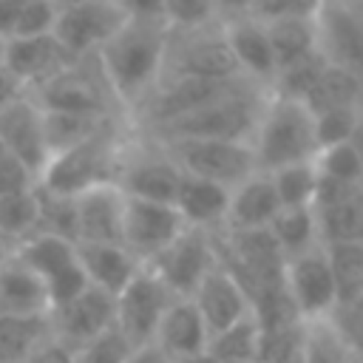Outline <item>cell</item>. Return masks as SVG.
Wrapping results in <instances>:
<instances>
[{
  "label": "cell",
  "instance_id": "cell-1",
  "mask_svg": "<svg viewBox=\"0 0 363 363\" xmlns=\"http://www.w3.org/2000/svg\"><path fill=\"white\" fill-rule=\"evenodd\" d=\"M170 48V28L164 20L128 17L122 28L94 54L119 111L133 116V111L150 96L164 74V60Z\"/></svg>",
  "mask_w": 363,
  "mask_h": 363
},
{
  "label": "cell",
  "instance_id": "cell-2",
  "mask_svg": "<svg viewBox=\"0 0 363 363\" xmlns=\"http://www.w3.org/2000/svg\"><path fill=\"white\" fill-rule=\"evenodd\" d=\"M130 133H133V125L128 119H116L108 128H102L96 136L62 153H54L45 170L40 173L37 187L54 196L77 199L91 187L116 184Z\"/></svg>",
  "mask_w": 363,
  "mask_h": 363
},
{
  "label": "cell",
  "instance_id": "cell-3",
  "mask_svg": "<svg viewBox=\"0 0 363 363\" xmlns=\"http://www.w3.org/2000/svg\"><path fill=\"white\" fill-rule=\"evenodd\" d=\"M269 88L247 85L235 94H227L187 116H179L162 128L153 130H136L153 142H170V139H224V142H252L255 125L261 119V111L267 105Z\"/></svg>",
  "mask_w": 363,
  "mask_h": 363
},
{
  "label": "cell",
  "instance_id": "cell-4",
  "mask_svg": "<svg viewBox=\"0 0 363 363\" xmlns=\"http://www.w3.org/2000/svg\"><path fill=\"white\" fill-rule=\"evenodd\" d=\"M250 147L261 173H272L295 162H312L318 156L312 111L298 99L269 94Z\"/></svg>",
  "mask_w": 363,
  "mask_h": 363
},
{
  "label": "cell",
  "instance_id": "cell-5",
  "mask_svg": "<svg viewBox=\"0 0 363 363\" xmlns=\"http://www.w3.org/2000/svg\"><path fill=\"white\" fill-rule=\"evenodd\" d=\"M40 111L51 113H85V116H125L96 65L94 57L74 60L40 88L28 91ZM128 119V116H125Z\"/></svg>",
  "mask_w": 363,
  "mask_h": 363
},
{
  "label": "cell",
  "instance_id": "cell-6",
  "mask_svg": "<svg viewBox=\"0 0 363 363\" xmlns=\"http://www.w3.org/2000/svg\"><path fill=\"white\" fill-rule=\"evenodd\" d=\"M182 176L184 173L179 170V164L170 159V153L159 142H153L136 130L130 133L125 156H122L119 179H116V187L128 199L173 204Z\"/></svg>",
  "mask_w": 363,
  "mask_h": 363
},
{
  "label": "cell",
  "instance_id": "cell-7",
  "mask_svg": "<svg viewBox=\"0 0 363 363\" xmlns=\"http://www.w3.org/2000/svg\"><path fill=\"white\" fill-rule=\"evenodd\" d=\"M170 159L179 164L184 176L207 179L224 187H238L250 179L255 167L252 147L247 142H224V139H170L159 142Z\"/></svg>",
  "mask_w": 363,
  "mask_h": 363
},
{
  "label": "cell",
  "instance_id": "cell-8",
  "mask_svg": "<svg viewBox=\"0 0 363 363\" xmlns=\"http://www.w3.org/2000/svg\"><path fill=\"white\" fill-rule=\"evenodd\" d=\"M11 252L43 281L51 309L68 303L71 298H77L88 286L85 272H82L79 258H77V244L74 241L45 235V233H34L26 241H20Z\"/></svg>",
  "mask_w": 363,
  "mask_h": 363
},
{
  "label": "cell",
  "instance_id": "cell-9",
  "mask_svg": "<svg viewBox=\"0 0 363 363\" xmlns=\"http://www.w3.org/2000/svg\"><path fill=\"white\" fill-rule=\"evenodd\" d=\"M116 301V320L113 326L122 332V337L139 349L153 343L156 329L167 312V306L176 301V295L159 281V275L150 267H139V272L128 281V286L113 298Z\"/></svg>",
  "mask_w": 363,
  "mask_h": 363
},
{
  "label": "cell",
  "instance_id": "cell-10",
  "mask_svg": "<svg viewBox=\"0 0 363 363\" xmlns=\"http://www.w3.org/2000/svg\"><path fill=\"white\" fill-rule=\"evenodd\" d=\"M164 77H204V79L241 77L230 54V45L224 40L221 23L196 31H170V48L162 79Z\"/></svg>",
  "mask_w": 363,
  "mask_h": 363
},
{
  "label": "cell",
  "instance_id": "cell-11",
  "mask_svg": "<svg viewBox=\"0 0 363 363\" xmlns=\"http://www.w3.org/2000/svg\"><path fill=\"white\" fill-rule=\"evenodd\" d=\"M128 20L119 0H94L62 6L54 23V40L71 60L94 57Z\"/></svg>",
  "mask_w": 363,
  "mask_h": 363
},
{
  "label": "cell",
  "instance_id": "cell-12",
  "mask_svg": "<svg viewBox=\"0 0 363 363\" xmlns=\"http://www.w3.org/2000/svg\"><path fill=\"white\" fill-rule=\"evenodd\" d=\"M318 51L335 68L363 82V3L323 0L318 11Z\"/></svg>",
  "mask_w": 363,
  "mask_h": 363
},
{
  "label": "cell",
  "instance_id": "cell-13",
  "mask_svg": "<svg viewBox=\"0 0 363 363\" xmlns=\"http://www.w3.org/2000/svg\"><path fill=\"white\" fill-rule=\"evenodd\" d=\"M216 264H218V258H216L213 233L184 227V233L145 267H150L176 298H190L196 292V286L201 284V278Z\"/></svg>",
  "mask_w": 363,
  "mask_h": 363
},
{
  "label": "cell",
  "instance_id": "cell-14",
  "mask_svg": "<svg viewBox=\"0 0 363 363\" xmlns=\"http://www.w3.org/2000/svg\"><path fill=\"white\" fill-rule=\"evenodd\" d=\"M184 221L173 204H156L142 199L125 196V216H122V247L139 261L150 264L162 250H167L182 233Z\"/></svg>",
  "mask_w": 363,
  "mask_h": 363
},
{
  "label": "cell",
  "instance_id": "cell-15",
  "mask_svg": "<svg viewBox=\"0 0 363 363\" xmlns=\"http://www.w3.org/2000/svg\"><path fill=\"white\" fill-rule=\"evenodd\" d=\"M284 286L303 320H320L335 312L337 289H335V278H332L323 244L286 261Z\"/></svg>",
  "mask_w": 363,
  "mask_h": 363
},
{
  "label": "cell",
  "instance_id": "cell-16",
  "mask_svg": "<svg viewBox=\"0 0 363 363\" xmlns=\"http://www.w3.org/2000/svg\"><path fill=\"white\" fill-rule=\"evenodd\" d=\"M0 142L34 179H40L51 153L45 142L43 111L28 94H20L0 108Z\"/></svg>",
  "mask_w": 363,
  "mask_h": 363
},
{
  "label": "cell",
  "instance_id": "cell-17",
  "mask_svg": "<svg viewBox=\"0 0 363 363\" xmlns=\"http://www.w3.org/2000/svg\"><path fill=\"white\" fill-rule=\"evenodd\" d=\"M48 318H51V335L60 343H65L71 352H77L113 326L116 301H113V295L88 284L77 298L51 309Z\"/></svg>",
  "mask_w": 363,
  "mask_h": 363
},
{
  "label": "cell",
  "instance_id": "cell-18",
  "mask_svg": "<svg viewBox=\"0 0 363 363\" xmlns=\"http://www.w3.org/2000/svg\"><path fill=\"white\" fill-rule=\"evenodd\" d=\"M74 60L62 51V45L54 40V34L45 37H6L0 68L9 74V79L23 91H34L43 82H48L54 74H60Z\"/></svg>",
  "mask_w": 363,
  "mask_h": 363
},
{
  "label": "cell",
  "instance_id": "cell-19",
  "mask_svg": "<svg viewBox=\"0 0 363 363\" xmlns=\"http://www.w3.org/2000/svg\"><path fill=\"white\" fill-rule=\"evenodd\" d=\"M312 210L318 218L320 244L363 241V184H337L320 179Z\"/></svg>",
  "mask_w": 363,
  "mask_h": 363
},
{
  "label": "cell",
  "instance_id": "cell-20",
  "mask_svg": "<svg viewBox=\"0 0 363 363\" xmlns=\"http://www.w3.org/2000/svg\"><path fill=\"white\" fill-rule=\"evenodd\" d=\"M77 244H122L125 193L116 184H99L74 199Z\"/></svg>",
  "mask_w": 363,
  "mask_h": 363
},
{
  "label": "cell",
  "instance_id": "cell-21",
  "mask_svg": "<svg viewBox=\"0 0 363 363\" xmlns=\"http://www.w3.org/2000/svg\"><path fill=\"white\" fill-rule=\"evenodd\" d=\"M224 40L230 45V54L235 60V68L244 79L269 88L272 77L278 71L275 57H272V45L267 37V26L247 17H235V20H224Z\"/></svg>",
  "mask_w": 363,
  "mask_h": 363
},
{
  "label": "cell",
  "instance_id": "cell-22",
  "mask_svg": "<svg viewBox=\"0 0 363 363\" xmlns=\"http://www.w3.org/2000/svg\"><path fill=\"white\" fill-rule=\"evenodd\" d=\"M193 306L199 309L204 326L210 335L227 329L230 323L241 320L244 315H250V298L247 292L241 289V284L221 267L216 264L204 278L201 284L196 286V292L190 295Z\"/></svg>",
  "mask_w": 363,
  "mask_h": 363
},
{
  "label": "cell",
  "instance_id": "cell-23",
  "mask_svg": "<svg viewBox=\"0 0 363 363\" xmlns=\"http://www.w3.org/2000/svg\"><path fill=\"white\" fill-rule=\"evenodd\" d=\"M278 210L281 201L275 196L269 173L255 170L250 179L230 190V207L221 230H267Z\"/></svg>",
  "mask_w": 363,
  "mask_h": 363
},
{
  "label": "cell",
  "instance_id": "cell-24",
  "mask_svg": "<svg viewBox=\"0 0 363 363\" xmlns=\"http://www.w3.org/2000/svg\"><path fill=\"white\" fill-rule=\"evenodd\" d=\"M173 207L179 210L187 227L216 233L224 227V218H227L230 187L207 182V179H196V176H182Z\"/></svg>",
  "mask_w": 363,
  "mask_h": 363
},
{
  "label": "cell",
  "instance_id": "cell-25",
  "mask_svg": "<svg viewBox=\"0 0 363 363\" xmlns=\"http://www.w3.org/2000/svg\"><path fill=\"white\" fill-rule=\"evenodd\" d=\"M77 258L85 272V281L113 298L142 267L122 244H77Z\"/></svg>",
  "mask_w": 363,
  "mask_h": 363
},
{
  "label": "cell",
  "instance_id": "cell-26",
  "mask_svg": "<svg viewBox=\"0 0 363 363\" xmlns=\"http://www.w3.org/2000/svg\"><path fill=\"white\" fill-rule=\"evenodd\" d=\"M207 337H210V332H207L199 309L193 306V301L190 298H176L167 306V312H164V318H162V323L156 329L153 343L164 354H170L173 360H182L187 354L204 352L207 349Z\"/></svg>",
  "mask_w": 363,
  "mask_h": 363
},
{
  "label": "cell",
  "instance_id": "cell-27",
  "mask_svg": "<svg viewBox=\"0 0 363 363\" xmlns=\"http://www.w3.org/2000/svg\"><path fill=\"white\" fill-rule=\"evenodd\" d=\"M0 312L3 315H51L43 281L11 252L0 264Z\"/></svg>",
  "mask_w": 363,
  "mask_h": 363
},
{
  "label": "cell",
  "instance_id": "cell-28",
  "mask_svg": "<svg viewBox=\"0 0 363 363\" xmlns=\"http://www.w3.org/2000/svg\"><path fill=\"white\" fill-rule=\"evenodd\" d=\"M51 337L48 315H3L0 312V363H28L34 349Z\"/></svg>",
  "mask_w": 363,
  "mask_h": 363
},
{
  "label": "cell",
  "instance_id": "cell-29",
  "mask_svg": "<svg viewBox=\"0 0 363 363\" xmlns=\"http://www.w3.org/2000/svg\"><path fill=\"white\" fill-rule=\"evenodd\" d=\"M267 230L275 238V244L286 261L320 247L318 218H315L312 207H281Z\"/></svg>",
  "mask_w": 363,
  "mask_h": 363
},
{
  "label": "cell",
  "instance_id": "cell-30",
  "mask_svg": "<svg viewBox=\"0 0 363 363\" xmlns=\"http://www.w3.org/2000/svg\"><path fill=\"white\" fill-rule=\"evenodd\" d=\"M303 105L312 111V116L335 111V108H360L363 105V82L354 74L326 62L323 74L306 94Z\"/></svg>",
  "mask_w": 363,
  "mask_h": 363
},
{
  "label": "cell",
  "instance_id": "cell-31",
  "mask_svg": "<svg viewBox=\"0 0 363 363\" xmlns=\"http://www.w3.org/2000/svg\"><path fill=\"white\" fill-rule=\"evenodd\" d=\"M318 20V17H315ZM315 20H278L264 23L278 68H286L318 51V23Z\"/></svg>",
  "mask_w": 363,
  "mask_h": 363
},
{
  "label": "cell",
  "instance_id": "cell-32",
  "mask_svg": "<svg viewBox=\"0 0 363 363\" xmlns=\"http://www.w3.org/2000/svg\"><path fill=\"white\" fill-rule=\"evenodd\" d=\"M125 119V116H85V113H51L43 111V128H45V142H48V153H62L91 136H96L102 128H108L111 122Z\"/></svg>",
  "mask_w": 363,
  "mask_h": 363
},
{
  "label": "cell",
  "instance_id": "cell-33",
  "mask_svg": "<svg viewBox=\"0 0 363 363\" xmlns=\"http://www.w3.org/2000/svg\"><path fill=\"white\" fill-rule=\"evenodd\" d=\"M258 343H261V335H258V323L250 309V315H244L241 320L210 335L207 352L218 363H258Z\"/></svg>",
  "mask_w": 363,
  "mask_h": 363
},
{
  "label": "cell",
  "instance_id": "cell-34",
  "mask_svg": "<svg viewBox=\"0 0 363 363\" xmlns=\"http://www.w3.org/2000/svg\"><path fill=\"white\" fill-rule=\"evenodd\" d=\"M335 289L337 306L363 295V241H343V244H323Z\"/></svg>",
  "mask_w": 363,
  "mask_h": 363
},
{
  "label": "cell",
  "instance_id": "cell-35",
  "mask_svg": "<svg viewBox=\"0 0 363 363\" xmlns=\"http://www.w3.org/2000/svg\"><path fill=\"white\" fill-rule=\"evenodd\" d=\"M269 179H272L281 207H312L315 204V193H318V182H320L315 159L278 167L269 173Z\"/></svg>",
  "mask_w": 363,
  "mask_h": 363
},
{
  "label": "cell",
  "instance_id": "cell-36",
  "mask_svg": "<svg viewBox=\"0 0 363 363\" xmlns=\"http://www.w3.org/2000/svg\"><path fill=\"white\" fill-rule=\"evenodd\" d=\"M352 349L329 318L306 320L301 340V363H349Z\"/></svg>",
  "mask_w": 363,
  "mask_h": 363
},
{
  "label": "cell",
  "instance_id": "cell-37",
  "mask_svg": "<svg viewBox=\"0 0 363 363\" xmlns=\"http://www.w3.org/2000/svg\"><path fill=\"white\" fill-rule=\"evenodd\" d=\"M37 233V184L23 193H11L0 199V238L11 244V250Z\"/></svg>",
  "mask_w": 363,
  "mask_h": 363
},
{
  "label": "cell",
  "instance_id": "cell-38",
  "mask_svg": "<svg viewBox=\"0 0 363 363\" xmlns=\"http://www.w3.org/2000/svg\"><path fill=\"white\" fill-rule=\"evenodd\" d=\"M326 68V60L320 51L286 65V68H278L275 77H272V85H269V94L275 96H286V99H298L303 102L306 94L312 91V85L318 82V77L323 74Z\"/></svg>",
  "mask_w": 363,
  "mask_h": 363
},
{
  "label": "cell",
  "instance_id": "cell-39",
  "mask_svg": "<svg viewBox=\"0 0 363 363\" xmlns=\"http://www.w3.org/2000/svg\"><path fill=\"white\" fill-rule=\"evenodd\" d=\"M318 176L337 184H363V156L354 147V142H340L332 147L318 150L315 156Z\"/></svg>",
  "mask_w": 363,
  "mask_h": 363
},
{
  "label": "cell",
  "instance_id": "cell-40",
  "mask_svg": "<svg viewBox=\"0 0 363 363\" xmlns=\"http://www.w3.org/2000/svg\"><path fill=\"white\" fill-rule=\"evenodd\" d=\"M37 233L57 235L77 244V213L74 199L54 196L37 187Z\"/></svg>",
  "mask_w": 363,
  "mask_h": 363
},
{
  "label": "cell",
  "instance_id": "cell-41",
  "mask_svg": "<svg viewBox=\"0 0 363 363\" xmlns=\"http://www.w3.org/2000/svg\"><path fill=\"white\" fill-rule=\"evenodd\" d=\"M162 20L170 31H196L218 23L213 0H162Z\"/></svg>",
  "mask_w": 363,
  "mask_h": 363
},
{
  "label": "cell",
  "instance_id": "cell-42",
  "mask_svg": "<svg viewBox=\"0 0 363 363\" xmlns=\"http://www.w3.org/2000/svg\"><path fill=\"white\" fill-rule=\"evenodd\" d=\"M363 122V105L360 108H335L326 113L315 116V136H318V150L349 142Z\"/></svg>",
  "mask_w": 363,
  "mask_h": 363
},
{
  "label": "cell",
  "instance_id": "cell-43",
  "mask_svg": "<svg viewBox=\"0 0 363 363\" xmlns=\"http://www.w3.org/2000/svg\"><path fill=\"white\" fill-rule=\"evenodd\" d=\"M57 3L54 0H26V6L20 9L9 37H45L54 34V23H57Z\"/></svg>",
  "mask_w": 363,
  "mask_h": 363
},
{
  "label": "cell",
  "instance_id": "cell-44",
  "mask_svg": "<svg viewBox=\"0 0 363 363\" xmlns=\"http://www.w3.org/2000/svg\"><path fill=\"white\" fill-rule=\"evenodd\" d=\"M323 0H252L250 17L258 23L278 20H315Z\"/></svg>",
  "mask_w": 363,
  "mask_h": 363
},
{
  "label": "cell",
  "instance_id": "cell-45",
  "mask_svg": "<svg viewBox=\"0 0 363 363\" xmlns=\"http://www.w3.org/2000/svg\"><path fill=\"white\" fill-rule=\"evenodd\" d=\"M133 346L122 337V332L116 326H111L108 332H102L99 337H94L91 343H85L82 349L74 352L77 363H128Z\"/></svg>",
  "mask_w": 363,
  "mask_h": 363
},
{
  "label": "cell",
  "instance_id": "cell-46",
  "mask_svg": "<svg viewBox=\"0 0 363 363\" xmlns=\"http://www.w3.org/2000/svg\"><path fill=\"white\" fill-rule=\"evenodd\" d=\"M329 320L335 323V329L340 332V337L346 340V346L354 354H363V295L335 306V312L329 315Z\"/></svg>",
  "mask_w": 363,
  "mask_h": 363
},
{
  "label": "cell",
  "instance_id": "cell-47",
  "mask_svg": "<svg viewBox=\"0 0 363 363\" xmlns=\"http://www.w3.org/2000/svg\"><path fill=\"white\" fill-rule=\"evenodd\" d=\"M37 184V179L6 150V145L0 142V199L11 196V193H23L31 190Z\"/></svg>",
  "mask_w": 363,
  "mask_h": 363
},
{
  "label": "cell",
  "instance_id": "cell-48",
  "mask_svg": "<svg viewBox=\"0 0 363 363\" xmlns=\"http://www.w3.org/2000/svg\"><path fill=\"white\" fill-rule=\"evenodd\" d=\"M28 363H77V360H74V352L51 335L48 340H43L34 349V354L28 357Z\"/></svg>",
  "mask_w": 363,
  "mask_h": 363
},
{
  "label": "cell",
  "instance_id": "cell-49",
  "mask_svg": "<svg viewBox=\"0 0 363 363\" xmlns=\"http://www.w3.org/2000/svg\"><path fill=\"white\" fill-rule=\"evenodd\" d=\"M128 17H145V20H162V0H119Z\"/></svg>",
  "mask_w": 363,
  "mask_h": 363
},
{
  "label": "cell",
  "instance_id": "cell-50",
  "mask_svg": "<svg viewBox=\"0 0 363 363\" xmlns=\"http://www.w3.org/2000/svg\"><path fill=\"white\" fill-rule=\"evenodd\" d=\"M213 3H216V11H218V23L247 17L250 9H252V0H213Z\"/></svg>",
  "mask_w": 363,
  "mask_h": 363
},
{
  "label": "cell",
  "instance_id": "cell-51",
  "mask_svg": "<svg viewBox=\"0 0 363 363\" xmlns=\"http://www.w3.org/2000/svg\"><path fill=\"white\" fill-rule=\"evenodd\" d=\"M128 363H176V360L170 354H164L156 343H147V346L133 349L130 357H128Z\"/></svg>",
  "mask_w": 363,
  "mask_h": 363
},
{
  "label": "cell",
  "instance_id": "cell-52",
  "mask_svg": "<svg viewBox=\"0 0 363 363\" xmlns=\"http://www.w3.org/2000/svg\"><path fill=\"white\" fill-rule=\"evenodd\" d=\"M20 94H23V91H20V88H17V85H14L11 79H9V74H6L3 68H0V108H3V105H6L9 99L20 96Z\"/></svg>",
  "mask_w": 363,
  "mask_h": 363
},
{
  "label": "cell",
  "instance_id": "cell-53",
  "mask_svg": "<svg viewBox=\"0 0 363 363\" xmlns=\"http://www.w3.org/2000/svg\"><path fill=\"white\" fill-rule=\"evenodd\" d=\"M176 363H218L207 349L204 352H196V354H187V357H182V360H176Z\"/></svg>",
  "mask_w": 363,
  "mask_h": 363
},
{
  "label": "cell",
  "instance_id": "cell-54",
  "mask_svg": "<svg viewBox=\"0 0 363 363\" xmlns=\"http://www.w3.org/2000/svg\"><path fill=\"white\" fill-rule=\"evenodd\" d=\"M9 255H11V244H9L6 238H0V264H3Z\"/></svg>",
  "mask_w": 363,
  "mask_h": 363
},
{
  "label": "cell",
  "instance_id": "cell-55",
  "mask_svg": "<svg viewBox=\"0 0 363 363\" xmlns=\"http://www.w3.org/2000/svg\"><path fill=\"white\" fill-rule=\"evenodd\" d=\"M57 3V9H62V6H77V3H94V0H54Z\"/></svg>",
  "mask_w": 363,
  "mask_h": 363
},
{
  "label": "cell",
  "instance_id": "cell-56",
  "mask_svg": "<svg viewBox=\"0 0 363 363\" xmlns=\"http://www.w3.org/2000/svg\"><path fill=\"white\" fill-rule=\"evenodd\" d=\"M349 363H363V354H354V352H352V357H349Z\"/></svg>",
  "mask_w": 363,
  "mask_h": 363
},
{
  "label": "cell",
  "instance_id": "cell-57",
  "mask_svg": "<svg viewBox=\"0 0 363 363\" xmlns=\"http://www.w3.org/2000/svg\"><path fill=\"white\" fill-rule=\"evenodd\" d=\"M3 45H6V37H0V60H3Z\"/></svg>",
  "mask_w": 363,
  "mask_h": 363
},
{
  "label": "cell",
  "instance_id": "cell-58",
  "mask_svg": "<svg viewBox=\"0 0 363 363\" xmlns=\"http://www.w3.org/2000/svg\"><path fill=\"white\" fill-rule=\"evenodd\" d=\"M289 363H301V352H298V357H292V360H289Z\"/></svg>",
  "mask_w": 363,
  "mask_h": 363
}]
</instances>
